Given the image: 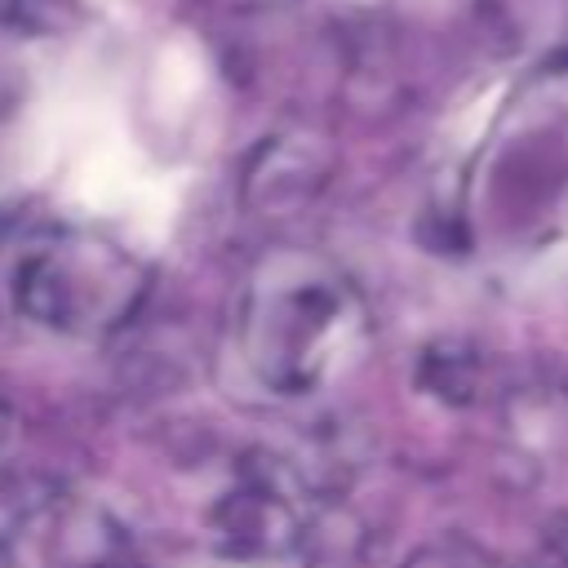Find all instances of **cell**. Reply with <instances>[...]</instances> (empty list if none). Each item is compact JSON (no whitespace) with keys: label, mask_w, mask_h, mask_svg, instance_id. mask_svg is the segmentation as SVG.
<instances>
[{"label":"cell","mask_w":568,"mask_h":568,"mask_svg":"<svg viewBox=\"0 0 568 568\" xmlns=\"http://www.w3.org/2000/svg\"><path fill=\"white\" fill-rule=\"evenodd\" d=\"M115 528L80 506H53L27 515L9 541V568H111Z\"/></svg>","instance_id":"2"},{"label":"cell","mask_w":568,"mask_h":568,"mask_svg":"<svg viewBox=\"0 0 568 568\" xmlns=\"http://www.w3.org/2000/svg\"><path fill=\"white\" fill-rule=\"evenodd\" d=\"M18 306L67 333H89L115 324L142 293V271L120 257L89 253H40L18 271Z\"/></svg>","instance_id":"1"}]
</instances>
